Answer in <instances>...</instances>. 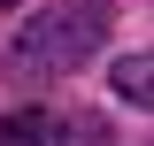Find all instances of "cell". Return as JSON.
Masks as SVG:
<instances>
[{"mask_svg": "<svg viewBox=\"0 0 154 146\" xmlns=\"http://www.w3.org/2000/svg\"><path fill=\"white\" fill-rule=\"evenodd\" d=\"M108 31H116V8H100V0H54V8H38L16 31L8 69L16 77H69V69H85L108 46Z\"/></svg>", "mask_w": 154, "mask_h": 146, "instance_id": "cell-1", "label": "cell"}, {"mask_svg": "<svg viewBox=\"0 0 154 146\" xmlns=\"http://www.w3.org/2000/svg\"><path fill=\"white\" fill-rule=\"evenodd\" d=\"M0 146H69V138H62V115H46V108H16L8 123H0Z\"/></svg>", "mask_w": 154, "mask_h": 146, "instance_id": "cell-2", "label": "cell"}, {"mask_svg": "<svg viewBox=\"0 0 154 146\" xmlns=\"http://www.w3.org/2000/svg\"><path fill=\"white\" fill-rule=\"evenodd\" d=\"M108 85L123 92L131 108H154V54H123V62L108 69Z\"/></svg>", "mask_w": 154, "mask_h": 146, "instance_id": "cell-3", "label": "cell"}, {"mask_svg": "<svg viewBox=\"0 0 154 146\" xmlns=\"http://www.w3.org/2000/svg\"><path fill=\"white\" fill-rule=\"evenodd\" d=\"M0 8H16V0H0Z\"/></svg>", "mask_w": 154, "mask_h": 146, "instance_id": "cell-4", "label": "cell"}]
</instances>
